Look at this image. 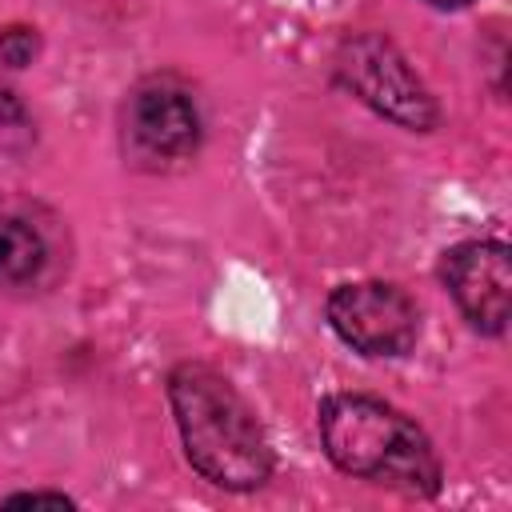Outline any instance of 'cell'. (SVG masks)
<instances>
[{
  "label": "cell",
  "mask_w": 512,
  "mask_h": 512,
  "mask_svg": "<svg viewBox=\"0 0 512 512\" xmlns=\"http://www.w3.org/2000/svg\"><path fill=\"white\" fill-rule=\"evenodd\" d=\"M168 396L184 436V452L200 476L232 492L260 488L268 480L272 452L264 444V432L220 372L204 364H180L168 380Z\"/></svg>",
  "instance_id": "1"
},
{
  "label": "cell",
  "mask_w": 512,
  "mask_h": 512,
  "mask_svg": "<svg viewBox=\"0 0 512 512\" xmlns=\"http://www.w3.org/2000/svg\"><path fill=\"white\" fill-rule=\"evenodd\" d=\"M320 440L332 464L348 476L376 480L412 496L440 488V460L428 436L392 404L340 392L320 408Z\"/></svg>",
  "instance_id": "2"
},
{
  "label": "cell",
  "mask_w": 512,
  "mask_h": 512,
  "mask_svg": "<svg viewBox=\"0 0 512 512\" xmlns=\"http://www.w3.org/2000/svg\"><path fill=\"white\" fill-rule=\"evenodd\" d=\"M340 76L360 100H368L376 112L408 124L428 128L436 124V104L424 92V84L412 76L408 60L380 36H356L340 56Z\"/></svg>",
  "instance_id": "3"
},
{
  "label": "cell",
  "mask_w": 512,
  "mask_h": 512,
  "mask_svg": "<svg viewBox=\"0 0 512 512\" xmlns=\"http://www.w3.org/2000/svg\"><path fill=\"white\" fill-rule=\"evenodd\" d=\"M328 320L364 356H400L416 344V308L396 284H344L328 300Z\"/></svg>",
  "instance_id": "4"
},
{
  "label": "cell",
  "mask_w": 512,
  "mask_h": 512,
  "mask_svg": "<svg viewBox=\"0 0 512 512\" xmlns=\"http://www.w3.org/2000/svg\"><path fill=\"white\" fill-rule=\"evenodd\" d=\"M444 284L484 332H504L512 308V260L500 240H468L444 256Z\"/></svg>",
  "instance_id": "5"
},
{
  "label": "cell",
  "mask_w": 512,
  "mask_h": 512,
  "mask_svg": "<svg viewBox=\"0 0 512 512\" xmlns=\"http://www.w3.org/2000/svg\"><path fill=\"white\" fill-rule=\"evenodd\" d=\"M132 136L156 156H184L200 136L196 104L180 88L152 84L132 100Z\"/></svg>",
  "instance_id": "6"
},
{
  "label": "cell",
  "mask_w": 512,
  "mask_h": 512,
  "mask_svg": "<svg viewBox=\"0 0 512 512\" xmlns=\"http://www.w3.org/2000/svg\"><path fill=\"white\" fill-rule=\"evenodd\" d=\"M44 264L40 232L20 216H0V284H28Z\"/></svg>",
  "instance_id": "7"
},
{
  "label": "cell",
  "mask_w": 512,
  "mask_h": 512,
  "mask_svg": "<svg viewBox=\"0 0 512 512\" xmlns=\"http://www.w3.org/2000/svg\"><path fill=\"white\" fill-rule=\"evenodd\" d=\"M32 56H36V32H32V28H24V24L0 28V60H4V64L24 68Z\"/></svg>",
  "instance_id": "8"
},
{
  "label": "cell",
  "mask_w": 512,
  "mask_h": 512,
  "mask_svg": "<svg viewBox=\"0 0 512 512\" xmlns=\"http://www.w3.org/2000/svg\"><path fill=\"white\" fill-rule=\"evenodd\" d=\"M4 504H56V508H68L72 500L60 496V492H16V496H8Z\"/></svg>",
  "instance_id": "9"
},
{
  "label": "cell",
  "mask_w": 512,
  "mask_h": 512,
  "mask_svg": "<svg viewBox=\"0 0 512 512\" xmlns=\"http://www.w3.org/2000/svg\"><path fill=\"white\" fill-rule=\"evenodd\" d=\"M20 116V100L8 92V88H0V124H8V120H16Z\"/></svg>",
  "instance_id": "10"
},
{
  "label": "cell",
  "mask_w": 512,
  "mask_h": 512,
  "mask_svg": "<svg viewBox=\"0 0 512 512\" xmlns=\"http://www.w3.org/2000/svg\"><path fill=\"white\" fill-rule=\"evenodd\" d=\"M428 4H436V8H464L468 0H428Z\"/></svg>",
  "instance_id": "11"
}]
</instances>
